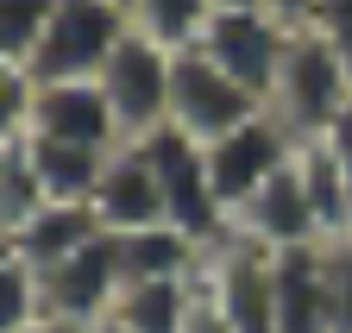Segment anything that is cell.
Masks as SVG:
<instances>
[{
	"label": "cell",
	"instance_id": "obj_10",
	"mask_svg": "<svg viewBox=\"0 0 352 333\" xmlns=\"http://www.w3.org/2000/svg\"><path fill=\"white\" fill-rule=\"evenodd\" d=\"M120 289H126V277H120V245H113V233L88 239L76 258H63V264L44 271L51 314H63V321H88V327H107V314H113V302H120Z\"/></svg>",
	"mask_w": 352,
	"mask_h": 333
},
{
	"label": "cell",
	"instance_id": "obj_20",
	"mask_svg": "<svg viewBox=\"0 0 352 333\" xmlns=\"http://www.w3.org/2000/svg\"><path fill=\"white\" fill-rule=\"evenodd\" d=\"M51 13L57 0H0V69H25L44 45V32H51Z\"/></svg>",
	"mask_w": 352,
	"mask_h": 333
},
{
	"label": "cell",
	"instance_id": "obj_22",
	"mask_svg": "<svg viewBox=\"0 0 352 333\" xmlns=\"http://www.w3.org/2000/svg\"><path fill=\"white\" fill-rule=\"evenodd\" d=\"M315 32L340 51V63L352 69V0H321L315 7Z\"/></svg>",
	"mask_w": 352,
	"mask_h": 333
},
{
	"label": "cell",
	"instance_id": "obj_12",
	"mask_svg": "<svg viewBox=\"0 0 352 333\" xmlns=\"http://www.w3.org/2000/svg\"><path fill=\"white\" fill-rule=\"evenodd\" d=\"M107 227L95 220V207L88 201H51V207H38V214L19 227V233H0V252H13L38 271H51L63 258H76L88 239H101Z\"/></svg>",
	"mask_w": 352,
	"mask_h": 333
},
{
	"label": "cell",
	"instance_id": "obj_19",
	"mask_svg": "<svg viewBox=\"0 0 352 333\" xmlns=\"http://www.w3.org/2000/svg\"><path fill=\"white\" fill-rule=\"evenodd\" d=\"M44 314H51V296H44V271L0 252V333H32Z\"/></svg>",
	"mask_w": 352,
	"mask_h": 333
},
{
	"label": "cell",
	"instance_id": "obj_9",
	"mask_svg": "<svg viewBox=\"0 0 352 333\" xmlns=\"http://www.w3.org/2000/svg\"><path fill=\"white\" fill-rule=\"evenodd\" d=\"M95 220L120 239V233H145V227H170L164 214V183H157V163L145 145H120L107 163H101V183L88 195Z\"/></svg>",
	"mask_w": 352,
	"mask_h": 333
},
{
	"label": "cell",
	"instance_id": "obj_17",
	"mask_svg": "<svg viewBox=\"0 0 352 333\" xmlns=\"http://www.w3.org/2000/svg\"><path fill=\"white\" fill-rule=\"evenodd\" d=\"M38 207H51V195H44L25 133H0V233H19Z\"/></svg>",
	"mask_w": 352,
	"mask_h": 333
},
{
	"label": "cell",
	"instance_id": "obj_28",
	"mask_svg": "<svg viewBox=\"0 0 352 333\" xmlns=\"http://www.w3.org/2000/svg\"><path fill=\"white\" fill-rule=\"evenodd\" d=\"M101 333H120V327H101Z\"/></svg>",
	"mask_w": 352,
	"mask_h": 333
},
{
	"label": "cell",
	"instance_id": "obj_14",
	"mask_svg": "<svg viewBox=\"0 0 352 333\" xmlns=\"http://www.w3.org/2000/svg\"><path fill=\"white\" fill-rule=\"evenodd\" d=\"M120 277L126 283H183L201 271V245L176 227H145V233H120Z\"/></svg>",
	"mask_w": 352,
	"mask_h": 333
},
{
	"label": "cell",
	"instance_id": "obj_5",
	"mask_svg": "<svg viewBox=\"0 0 352 333\" xmlns=\"http://www.w3.org/2000/svg\"><path fill=\"white\" fill-rule=\"evenodd\" d=\"M264 113V101L233 82L208 51H176V89H170V126L195 139V145H220L227 133L252 126Z\"/></svg>",
	"mask_w": 352,
	"mask_h": 333
},
{
	"label": "cell",
	"instance_id": "obj_13",
	"mask_svg": "<svg viewBox=\"0 0 352 333\" xmlns=\"http://www.w3.org/2000/svg\"><path fill=\"white\" fill-rule=\"evenodd\" d=\"M277 333H333L321 245L277 252Z\"/></svg>",
	"mask_w": 352,
	"mask_h": 333
},
{
	"label": "cell",
	"instance_id": "obj_6",
	"mask_svg": "<svg viewBox=\"0 0 352 333\" xmlns=\"http://www.w3.org/2000/svg\"><path fill=\"white\" fill-rule=\"evenodd\" d=\"M289 38H296V25H283L277 13H264V7H227V13H214V25H208V38H201L195 51H208L233 82H245L258 101H271L277 69L289 57Z\"/></svg>",
	"mask_w": 352,
	"mask_h": 333
},
{
	"label": "cell",
	"instance_id": "obj_24",
	"mask_svg": "<svg viewBox=\"0 0 352 333\" xmlns=\"http://www.w3.org/2000/svg\"><path fill=\"white\" fill-rule=\"evenodd\" d=\"M321 145L333 151V163H340V170H346V183H352V107H346V119H340V126H333Z\"/></svg>",
	"mask_w": 352,
	"mask_h": 333
},
{
	"label": "cell",
	"instance_id": "obj_26",
	"mask_svg": "<svg viewBox=\"0 0 352 333\" xmlns=\"http://www.w3.org/2000/svg\"><path fill=\"white\" fill-rule=\"evenodd\" d=\"M32 333H101V327H88V321H63V314H44Z\"/></svg>",
	"mask_w": 352,
	"mask_h": 333
},
{
	"label": "cell",
	"instance_id": "obj_4",
	"mask_svg": "<svg viewBox=\"0 0 352 333\" xmlns=\"http://www.w3.org/2000/svg\"><path fill=\"white\" fill-rule=\"evenodd\" d=\"M95 82H101V95H107V107H113V119H120V139H126V145H139V139H151V133L170 126L176 51H164V45H151V38L132 32L126 45L107 57V69H101Z\"/></svg>",
	"mask_w": 352,
	"mask_h": 333
},
{
	"label": "cell",
	"instance_id": "obj_23",
	"mask_svg": "<svg viewBox=\"0 0 352 333\" xmlns=\"http://www.w3.org/2000/svg\"><path fill=\"white\" fill-rule=\"evenodd\" d=\"M183 333H233L227 308L214 302V289H208V277H201V271H195V296H189V321H183Z\"/></svg>",
	"mask_w": 352,
	"mask_h": 333
},
{
	"label": "cell",
	"instance_id": "obj_25",
	"mask_svg": "<svg viewBox=\"0 0 352 333\" xmlns=\"http://www.w3.org/2000/svg\"><path fill=\"white\" fill-rule=\"evenodd\" d=\"M315 7L321 0H264V13H277L283 25H315Z\"/></svg>",
	"mask_w": 352,
	"mask_h": 333
},
{
	"label": "cell",
	"instance_id": "obj_21",
	"mask_svg": "<svg viewBox=\"0 0 352 333\" xmlns=\"http://www.w3.org/2000/svg\"><path fill=\"white\" fill-rule=\"evenodd\" d=\"M321 271H327L333 333H352V233L346 239H321Z\"/></svg>",
	"mask_w": 352,
	"mask_h": 333
},
{
	"label": "cell",
	"instance_id": "obj_1",
	"mask_svg": "<svg viewBox=\"0 0 352 333\" xmlns=\"http://www.w3.org/2000/svg\"><path fill=\"white\" fill-rule=\"evenodd\" d=\"M352 107V69L340 63V51L315 25H296L289 38V57L277 69V89L264 101V113L296 139V145H321Z\"/></svg>",
	"mask_w": 352,
	"mask_h": 333
},
{
	"label": "cell",
	"instance_id": "obj_16",
	"mask_svg": "<svg viewBox=\"0 0 352 333\" xmlns=\"http://www.w3.org/2000/svg\"><path fill=\"white\" fill-rule=\"evenodd\" d=\"M126 13H132V32L151 38V45H164V51H195L220 7H214V0H126Z\"/></svg>",
	"mask_w": 352,
	"mask_h": 333
},
{
	"label": "cell",
	"instance_id": "obj_11",
	"mask_svg": "<svg viewBox=\"0 0 352 333\" xmlns=\"http://www.w3.org/2000/svg\"><path fill=\"white\" fill-rule=\"evenodd\" d=\"M233 233H245L264 252H296V245H321V220H315V201H308V183H302V163L277 170L239 214H233Z\"/></svg>",
	"mask_w": 352,
	"mask_h": 333
},
{
	"label": "cell",
	"instance_id": "obj_8",
	"mask_svg": "<svg viewBox=\"0 0 352 333\" xmlns=\"http://www.w3.org/2000/svg\"><path fill=\"white\" fill-rule=\"evenodd\" d=\"M296 151H302V145L277 126L271 113H258L252 126H239V133H227L220 145H208V176H214L220 207L239 214V207L271 183L277 170H289V163H296Z\"/></svg>",
	"mask_w": 352,
	"mask_h": 333
},
{
	"label": "cell",
	"instance_id": "obj_18",
	"mask_svg": "<svg viewBox=\"0 0 352 333\" xmlns=\"http://www.w3.org/2000/svg\"><path fill=\"white\" fill-rule=\"evenodd\" d=\"M25 145H32V163L51 201H88L101 183V163L113 157V151H82V145H51V139H25Z\"/></svg>",
	"mask_w": 352,
	"mask_h": 333
},
{
	"label": "cell",
	"instance_id": "obj_3",
	"mask_svg": "<svg viewBox=\"0 0 352 333\" xmlns=\"http://www.w3.org/2000/svg\"><path fill=\"white\" fill-rule=\"evenodd\" d=\"M139 145H145V151H151V163H157L170 227H176V233H189L201 252H214L220 239H233V214L220 207L214 176H208V145L183 139L176 126H164V133H151V139H139Z\"/></svg>",
	"mask_w": 352,
	"mask_h": 333
},
{
	"label": "cell",
	"instance_id": "obj_15",
	"mask_svg": "<svg viewBox=\"0 0 352 333\" xmlns=\"http://www.w3.org/2000/svg\"><path fill=\"white\" fill-rule=\"evenodd\" d=\"M189 296H195V277H183V283H126L107 327H120V333H183Z\"/></svg>",
	"mask_w": 352,
	"mask_h": 333
},
{
	"label": "cell",
	"instance_id": "obj_2",
	"mask_svg": "<svg viewBox=\"0 0 352 333\" xmlns=\"http://www.w3.org/2000/svg\"><path fill=\"white\" fill-rule=\"evenodd\" d=\"M126 38H132L126 0H57L51 32H44L38 57L19 76H32V82H95Z\"/></svg>",
	"mask_w": 352,
	"mask_h": 333
},
{
	"label": "cell",
	"instance_id": "obj_27",
	"mask_svg": "<svg viewBox=\"0 0 352 333\" xmlns=\"http://www.w3.org/2000/svg\"><path fill=\"white\" fill-rule=\"evenodd\" d=\"M214 7H220V13H227V7H264V0H214Z\"/></svg>",
	"mask_w": 352,
	"mask_h": 333
},
{
	"label": "cell",
	"instance_id": "obj_7",
	"mask_svg": "<svg viewBox=\"0 0 352 333\" xmlns=\"http://www.w3.org/2000/svg\"><path fill=\"white\" fill-rule=\"evenodd\" d=\"M201 277L214 289V302L227 308L233 333H277V252L233 233L201 258Z\"/></svg>",
	"mask_w": 352,
	"mask_h": 333
}]
</instances>
